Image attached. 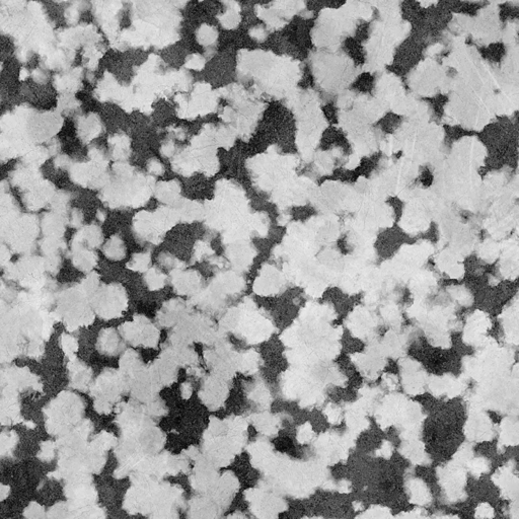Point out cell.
<instances>
[{"instance_id":"29","label":"cell","mask_w":519,"mask_h":519,"mask_svg":"<svg viewBox=\"0 0 519 519\" xmlns=\"http://www.w3.org/2000/svg\"><path fill=\"white\" fill-rule=\"evenodd\" d=\"M174 151H175V145L171 141L163 144V146L161 148V153L164 156H172L174 154Z\"/></svg>"},{"instance_id":"1","label":"cell","mask_w":519,"mask_h":519,"mask_svg":"<svg viewBox=\"0 0 519 519\" xmlns=\"http://www.w3.org/2000/svg\"><path fill=\"white\" fill-rule=\"evenodd\" d=\"M115 172L119 180L108 185L103 193L104 200L113 207L143 205L150 196V179L135 175L133 168L122 163L116 165Z\"/></svg>"},{"instance_id":"3","label":"cell","mask_w":519,"mask_h":519,"mask_svg":"<svg viewBox=\"0 0 519 519\" xmlns=\"http://www.w3.org/2000/svg\"><path fill=\"white\" fill-rule=\"evenodd\" d=\"M247 499L251 502L252 511L258 517H274L285 508V503L280 498L260 490L247 492Z\"/></svg>"},{"instance_id":"13","label":"cell","mask_w":519,"mask_h":519,"mask_svg":"<svg viewBox=\"0 0 519 519\" xmlns=\"http://www.w3.org/2000/svg\"><path fill=\"white\" fill-rule=\"evenodd\" d=\"M42 227L47 236L59 237L64 232V219L59 214H48L43 219Z\"/></svg>"},{"instance_id":"31","label":"cell","mask_w":519,"mask_h":519,"mask_svg":"<svg viewBox=\"0 0 519 519\" xmlns=\"http://www.w3.org/2000/svg\"><path fill=\"white\" fill-rule=\"evenodd\" d=\"M379 453H380V455H382V456H384V457H389V456H391V454H392V446H391V444H389L388 442H385V443L383 444V445H382V447L380 448Z\"/></svg>"},{"instance_id":"6","label":"cell","mask_w":519,"mask_h":519,"mask_svg":"<svg viewBox=\"0 0 519 519\" xmlns=\"http://www.w3.org/2000/svg\"><path fill=\"white\" fill-rule=\"evenodd\" d=\"M376 320L370 311L365 309L355 310L348 321V327L354 336L358 338H368L371 336Z\"/></svg>"},{"instance_id":"32","label":"cell","mask_w":519,"mask_h":519,"mask_svg":"<svg viewBox=\"0 0 519 519\" xmlns=\"http://www.w3.org/2000/svg\"><path fill=\"white\" fill-rule=\"evenodd\" d=\"M81 219H82V215L80 212H78V214H75V213H72V222H73V225L74 226H77L80 222H81Z\"/></svg>"},{"instance_id":"10","label":"cell","mask_w":519,"mask_h":519,"mask_svg":"<svg viewBox=\"0 0 519 519\" xmlns=\"http://www.w3.org/2000/svg\"><path fill=\"white\" fill-rule=\"evenodd\" d=\"M72 263L82 271H89L97 263L96 254L86 250L84 247L72 249Z\"/></svg>"},{"instance_id":"27","label":"cell","mask_w":519,"mask_h":519,"mask_svg":"<svg viewBox=\"0 0 519 519\" xmlns=\"http://www.w3.org/2000/svg\"><path fill=\"white\" fill-rule=\"evenodd\" d=\"M363 516L365 517H387L389 516V514L385 508H381L378 506V507H373L370 510H368L367 513Z\"/></svg>"},{"instance_id":"22","label":"cell","mask_w":519,"mask_h":519,"mask_svg":"<svg viewBox=\"0 0 519 519\" xmlns=\"http://www.w3.org/2000/svg\"><path fill=\"white\" fill-rule=\"evenodd\" d=\"M216 38V32L213 28L208 26H202L197 34V39L202 45H209L214 42Z\"/></svg>"},{"instance_id":"28","label":"cell","mask_w":519,"mask_h":519,"mask_svg":"<svg viewBox=\"0 0 519 519\" xmlns=\"http://www.w3.org/2000/svg\"><path fill=\"white\" fill-rule=\"evenodd\" d=\"M148 170H149V172L151 174H154V175H161L163 172H164V169H163V165L155 160V159H152L149 163H148Z\"/></svg>"},{"instance_id":"17","label":"cell","mask_w":519,"mask_h":519,"mask_svg":"<svg viewBox=\"0 0 519 519\" xmlns=\"http://www.w3.org/2000/svg\"><path fill=\"white\" fill-rule=\"evenodd\" d=\"M411 494V501L416 504H426L429 499L427 488L424 486L421 481H412L409 485Z\"/></svg>"},{"instance_id":"5","label":"cell","mask_w":519,"mask_h":519,"mask_svg":"<svg viewBox=\"0 0 519 519\" xmlns=\"http://www.w3.org/2000/svg\"><path fill=\"white\" fill-rule=\"evenodd\" d=\"M386 355L381 347H373L370 348L366 353L358 354L352 358L359 367L360 371H362L366 376L368 377H375L380 370L385 365L384 357Z\"/></svg>"},{"instance_id":"14","label":"cell","mask_w":519,"mask_h":519,"mask_svg":"<svg viewBox=\"0 0 519 519\" xmlns=\"http://www.w3.org/2000/svg\"><path fill=\"white\" fill-rule=\"evenodd\" d=\"M179 213L180 220L191 222L197 220L202 216V208L196 202L185 201L182 205L177 209Z\"/></svg>"},{"instance_id":"11","label":"cell","mask_w":519,"mask_h":519,"mask_svg":"<svg viewBox=\"0 0 519 519\" xmlns=\"http://www.w3.org/2000/svg\"><path fill=\"white\" fill-rule=\"evenodd\" d=\"M226 389L227 388L223 382L212 379L208 383L207 388L205 389V392H204L205 394H204V397L202 399L205 400L206 403H208L211 406L219 407V405L225 399L224 397L226 395Z\"/></svg>"},{"instance_id":"4","label":"cell","mask_w":519,"mask_h":519,"mask_svg":"<svg viewBox=\"0 0 519 519\" xmlns=\"http://www.w3.org/2000/svg\"><path fill=\"white\" fill-rule=\"evenodd\" d=\"M99 297V310L104 318H116L126 305V297L121 287L115 285L109 286L103 291Z\"/></svg>"},{"instance_id":"9","label":"cell","mask_w":519,"mask_h":519,"mask_svg":"<svg viewBox=\"0 0 519 519\" xmlns=\"http://www.w3.org/2000/svg\"><path fill=\"white\" fill-rule=\"evenodd\" d=\"M78 133L83 141L87 142L96 138L100 135L102 129L99 117L95 115H89L81 119L78 124Z\"/></svg>"},{"instance_id":"23","label":"cell","mask_w":519,"mask_h":519,"mask_svg":"<svg viewBox=\"0 0 519 519\" xmlns=\"http://www.w3.org/2000/svg\"><path fill=\"white\" fill-rule=\"evenodd\" d=\"M251 399L259 404L265 405L266 403L269 402L270 395H269V392L267 391V388L264 386V384H257L253 388L252 394H251Z\"/></svg>"},{"instance_id":"18","label":"cell","mask_w":519,"mask_h":519,"mask_svg":"<svg viewBox=\"0 0 519 519\" xmlns=\"http://www.w3.org/2000/svg\"><path fill=\"white\" fill-rule=\"evenodd\" d=\"M106 256L112 260H121L125 257V246L123 240L117 236L111 238L105 246Z\"/></svg>"},{"instance_id":"7","label":"cell","mask_w":519,"mask_h":519,"mask_svg":"<svg viewBox=\"0 0 519 519\" xmlns=\"http://www.w3.org/2000/svg\"><path fill=\"white\" fill-rule=\"evenodd\" d=\"M33 189L27 194L24 201L31 209L42 208L45 203L50 200L53 194V186L48 183H37L32 187Z\"/></svg>"},{"instance_id":"8","label":"cell","mask_w":519,"mask_h":519,"mask_svg":"<svg viewBox=\"0 0 519 519\" xmlns=\"http://www.w3.org/2000/svg\"><path fill=\"white\" fill-rule=\"evenodd\" d=\"M200 283L199 275L194 271L181 272L174 275V285L179 293L189 294L195 291Z\"/></svg>"},{"instance_id":"34","label":"cell","mask_w":519,"mask_h":519,"mask_svg":"<svg viewBox=\"0 0 519 519\" xmlns=\"http://www.w3.org/2000/svg\"><path fill=\"white\" fill-rule=\"evenodd\" d=\"M27 76H28V71L26 69H23L21 72V79H24V77L26 78Z\"/></svg>"},{"instance_id":"12","label":"cell","mask_w":519,"mask_h":519,"mask_svg":"<svg viewBox=\"0 0 519 519\" xmlns=\"http://www.w3.org/2000/svg\"><path fill=\"white\" fill-rule=\"evenodd\" d=\"M180 195V185L176 181L163 182L157 185L155 196L159 201L164 203H173L178 200Z\"/></svg>"},{"instance_id":"2","label":"cell","mask_w":519,"mask_h":519,"mask_svg":"<svg viewBox=\"0 0 519 519\" xmlns=\"http://www.w3.org/2000/svg\"><path fill=\"white\" fill-rule=\"evenodd\" d=\"M226 324L252 344L263 342L273 334L272 323L259 314L248 303L243 309H238L227 316Z\"/></svg>"},{"instance_id":"20","label":"cell","mask_w":519,"mask_h":519,"mask_svg":"<svg viewBox=\"0 0 519 519\" xmlns=\"http://www.w3.org/2000/svg\"><path fill=\"white\" fill-rule=\"evenodd\" d=\"M145 280H146L147 285L149 286L150 289L156 290V289H160L163 287L165 277L163 274L159 273L157 270L151 269L150 271L147 272Z\"/></svg>"},{"instance_id":"21","label":"cell","mask_w":519,"mask_h":519,"mask_svg":"<svg viewBox=\"0 0 519 519\" xmlns=\"http://www.w3.org/2000/svg\"><path fill=\"white\" fill-rule=\"evenodd\" d=\"M150 263V257L148 254L134 255L128 267L134 271H145Z\"/></svg>"},{"instance_id":"16","label":"cell","mask_w":519,"mask_h":519,"mask_svg":"<svg viewBox=\"0 0 519 519\" xmlns=\"http://www.w3.org/2000/svg\"><path fill=\"white\" fill-rule=\"evenodd\" d=\"M237 366L244 373H254L259 367V355L255 351L246 352L242 356H238Z\"/></svg>"},{"instance_id":"33","label":"cell","mask_w":519,"mask_h":519,"mask_svg":"<svg viewBox=\"0 0 519 519\" xmlns=\"http://www.w3.org/2000/svg\"><path fill=\"white\" fill-rule=\"evenodd\" d=\"M69 160L66 156H60L56 159V165L59 166V168H63V166H66L68 164Z\"/></svg>"},{"instance_id":"26","label":"cell","mask_w":519,"mask_h":519,"mask_svg":"<svg viewBox=\"0 0 519 519\" xmlns=\"http://www.w3.org/2000/svg\"><path fill=\"white\" fill-rule=\"evenodd\" d=\"M186 66H188L190 68H193V69H196V70H199V69H202L204 67V60H203V58L201 56H199V55H193V56H190L188 58Z\"/></svg>"},{"instance_id":"24","label":"cell","mask_w":519,"mask_h":519,"mask_svg":"<svg viewBox=\"0 0 519 519\" xmlns=\"http://www.w3.org/2000/svg\"><path fill=\"white\" fill-rule=\"evenodd\" d=\"M312 437H313V432H312L310 424H308V423L303 424L300 427L299 431H298L297 439L301 443H306V442L310 441L312 439Z\"/></svg>"},{"instance_id":"30","label":"cell","mask_w":519,"mask_h":519,"mask_svg":"<svg viewBox=\"0 0 519 519\" xmlns=\"http://www.w3.org/2000/svg\"><path fill=\"white\" fill-rule=\"evenodd\" d=\"M63 345H64V350H66V352H72L73 350H75L74 348H75V340L72 339V338H69V337H65V339L63 340Z\"/></svg>"},{"instance_id":"15","label":"cell","mask_w":519,"mask_h":519,"mask_svg":"<svg viewBox=\"0 0 519 519\" xmlns=\"http://www.w3.org/2000/svg\"><path fill=\"white\" fill-rule=\"evenodd\" d=\"M254 424L260 432L266 435H272L278 431V421L272 415H257L254 417Z\"/></svg>"},{"instance_id":"25","label":"cell","mask_w":519,"mask_h":519,"mask_svg":"<svg viewBox=\"0 0 519 519\" xmlns=\"http://www.w3.org/2000/svg\"><path fill=\"white\" fill-rule=\"evenodd\" d=\"M326 415L328 417V420L333 424H337L341 420V411L337 407L329 406L326 410Z\"/></svg>"},{"instance_id":"19","label":"cell","mask_w":519,"mask_h":519,"mask_svg":"<svg viewBox=\"0 0 519 519\" xmlns=\"http://www.w3.org/2000/svg\"><path fill=\"white\" fill-rule=\"evenodd\" d=\"M114 146V156L117 158H125L129 155V140L124 135H117L110 140Z\"/></svg>"}]
</instances>
